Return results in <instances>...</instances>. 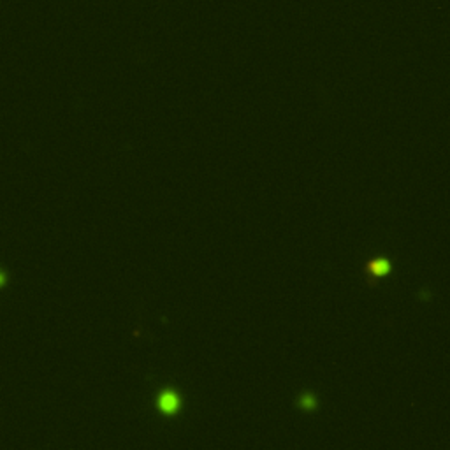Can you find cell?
I'll return each instance as SVG.
<instances>
[{"label":"cell","mask_w":450,"mask_h":450,"mask_svg":"<svg viewBox=\"0 0 450 450\" xmlns=\"http://www.w3.org/2000/svg\"><path fill=\"white\" fill-rule=\"evenodd\" d=\"M160 405H162V408L164 410H176L178 408V398H176L174 394H171V392H167V394H164L162 398H160Z\"/></svg>","instance_id":"1"}]
</instances>
